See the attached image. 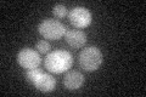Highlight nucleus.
Instances as JSON below:
<instances>
[{"mask_svg":"<svg viewBox=\"0 0 146 97\" xmlns=\"http://www.w3.org/2000/svg\"><path fill=\"white\" fill-rule=\"evenodd\" d=\"M45 68L50 73L54 74H61L63 72H67L73 64V57L72 55L65 51V50H56V51L50 52L45 57Z\"/></svg>","mask_w":146,"mask_h":97,"instance_id":"nucleus-1","label":"nucleus"},{"mask_svg":"<svg viewBox=\"0 0 146 97\" xmlns=\"http://www.w3.org/2000/svg\"><path fill=\"white\" fill-rule=\"evenodd\" d=\"M104 56L102 52L95 46L83 49V51L79 53V64L80 67L86 72H95L102 64Z\"/></svg>","mask_w":146,"mask_h":97,"instance_id":"nucleus-2","label":"nucleus"},{"mask_svg":"<svg viewBox=\"0 0 146 97\" xmlns=\"http://www.w3.org/2000/svg\"><path fill=\"white\" fill-rule=\"evenodd\" d=\"M38 32L44 39L58 40L66 34L67 30H66V27L63 26L60 21L48 18V20H44L39 24Z\"/></svg>","mask_w":146,"mask_h":97,"instance_id":"nucleus-3","label":"nucleus"},{"mask_svg":"<svg viewBox=\"0 0 146 97\" xmlns=\"http://www.w3.org/2000/svg\"><path fill=\"white\" fill-rule=\"evenodd\" d=\"M68 20H70L71 24L76 28H85V27L90 26L91 21H93L90 11L82 6L72 9L68 13Z\"/></svg>","mask_w":146,"mask_h":97,"instance_id":"nucleus-4","label":"nucleus"},{"mask_svg":"<svg viewBox=\"0 0 146 97\" xmlns=\"http://www.w3.org/2000/svg\"><path fill=\"white\" fill-rule=\"evenodd\" d=\"M17 62L20 63L21 67L25 69H32V68H38L42 58H40L39 53L34 51L33 49H23L21 50L17 55Z\"/></svg>","mask_w":146,"mask_h":97,"instance_id":"nucleus-5","label":"nucleus"},{"mask_svg":"<svg viewBox=\"0 0 146 97\" xmlns=\"http://www.w3.org/2000/svg\"><path fill=\"white\" fill-rule=\"evenodd\" d=\"M33 85L36 90L42 92H51L56 87V79L46 73H42L33 82Z\"/></svg>","mask_w":146,"mask_h":97,"instance_id":"nucleus-6","label":"nucleus"},{"mask_svg":"<svg viewBox=\"0 0 146 97\" xmlns=\"http://www.w3.org/2000/svg\"><path fill=\"white\" fill-rule=\"evenodd\" d=\"M84 78L85 77L82 74V73L77 72V71H71L63 78V85H65L67 90H71V91L78 90L79 87H82L84 84V80H85Z\"/></svg>","mask_w":146,"mask_h":97,"instance_id":"nucleus-7","label":"nucleus"},{"mask_svg":"<svg viewBox=\"0 0 146 97\" xmlns=\"http://www.w3.org/2000/svg\"><path fill=\"white\" fill-rule=\"evenodd\" d=\"M65 39H66V43L73 49H80L86 44L85 33L82 30H77V29H72V30L66 32Z\"/></svg>","mask_w":146,"mask_h":97,"instance_id":"nucleus-8","label":"nucleus"},{"mask_svg":"<svg viewBox=\"0 0 146 97\" xmlns=\"http://www.w3.org/2000/svg\"><path fill=\"white\" fill-rule=\"evenodd\" d=\"M43 73L42 69H39V68H32V69H27V72H26V79L28 80L29 82H33L35 81V79L38 78L40 74Z\"/></svg>","mask_w":146,"mask_h":97,"instance_id":"nucleus-9","label":"nucleus"},{"mask_svg":"<svg viewBox=\"0 0 146 97\" xmlns=\"http://www.w3.org/2000/svg\"><path fill=\"white\" fill-rule=\"evenodd\" d=\"M52 13H54L55 17L63 18L67 15V9H66L65 5H62V4H57V5H55L52 7Z\"/></svg>","mask_w":146,"mask_h":97,"instance_id":"nucleus-10","label":"nucleus"},{"mask_svg":"<svg viewBox=\"0 0 146 97\" xmlns=\"http://www.w3.org/2000/svg\"><path fill=\"white\" fill-rule=\"evenodd\" d=\"M36 49H38V52L40 53H48L50 51V44L46 40H39L36 43Z\"/></svg>","mask_w":146,"mask_h":97,"instance_id":"nucleus-11","label":"nucleus"}]
</instances>
